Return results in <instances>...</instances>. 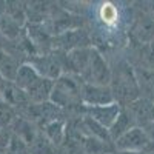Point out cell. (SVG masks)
<instances>
[{
	"label": "cell",
	"instance_id": "cell-1",
	"mask_svg": "<svg viewBox=\"0 0 154 154\" xmlns=\"http://www.w3.org/2000/svg\"><path fill=\"white\" fill-rule=\"evenodd\" d=\"M100 16H102V20H103L105 23H108V25L116 23V20H117V17H119L117 9H116V6L112 3H103V6H102V9H100Z\"/></svg>",
	"mask_w": 154,
	"mask_h": 154
}]
</instances>
